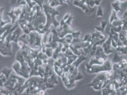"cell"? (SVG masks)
<instances>
[{
    "label": "cell",
    "mask_w": 127,
    "mask_h": 95,
    "mask_svg": "<svg viewBox=\"0 0 127 95\" xmlns=\"http://www.w3.org/2000/svg\"><path fill=\"white\" fill-rule=\"evenodd\" d=\"M43 10L46 17V23L45 29L46 31H49L50 27L53 25L55 28H57L60 25V22L57 21L56 17L60 14V12L55 8L50 7L48 3H44L43 5Z\"/></svg>",
    "instance_id": "6da1fadb"
},
{
    "label": "cell",
    "mask_w": 127,
    "mask_h": 95,
    "mask_svg": "<svg viewBox=\"0 0 127 95\" xmlns=\"http://www.w3.org/2000/svg\"><path fill=\"white\" fill-rule=\"evenodd\" d=\"M112 65L111 61L108 59L102 65L90 66L88 64H85L86 71L89 74H98L111 71L112 70Z\"/></svg>",
    "instance_id": "7a4b0ae2"
},
{
    "label": "cell",
    "mask_w": 127,
    "mask_h": 95,
    "mask_svg": "<svg viewBox=\"0 0 127 95\" xmlns=\"http://www.w3.org/2000/svg\"><path fill=\"white\" fill-rule=\"evenodd\" d=\"M29 36L28 45L32 48L36 49V48H38L39 49L41 50L43 35L39 34L36 31H34L31 32Z\"/></svg>",
    "instance_id": "3957f363"
},
{
    "label": "cell",
    "mask_w": 127,
    "mask_h": 95,
    "mask_svg": "<svg viewBox=\"0 0 127 95\" xmlns=\"http://www.w3.org/2000/svg\"><path fill=\"white\" fill-rule=\"evenodd\" d=\"M23 6H19L18 7H13L10 11L7 13L11 19V23L14 25L16 21L19 20L21 14Z\"/></svg>",
    "instance_id": "277c9868"
},
{
    "label": "cell",
    "mask_w": 127,
    "mask_h": 95,
    "mask_svg": "<svg viewBox=\"0 0 127 95\" xmlns=\"http://www.w3.org/2000/svg\"><path fill=\"white\" fill-rule=\"evenodd\" d=\"M0 54L4 56H10L12 55V48L11 42L7 41L0 43Z\"/></svg>",
    "instance_id": "5b68a950"
},
{
    "label": "cell",
    "mask_w": 127,
    "mask_h": 95,
    "mask_svg": "<svg viewBox=\"0 0 127 95\" xmlns=\"http://www.w3.org/2000/svg\"><path fill=\"white\" fill-rule=\"evenodd\" d=\"M23 33V31L20 27L18 26L13 32L6 37L5 40L11 43L14 42L17 43L20 37Z\"/></svg>",
    "instance_id": "8992f818"
},
{
    "label": "cell",
    "mask_w": 127,
    "mask_h": 95,
    "mask_svg": "<svg viewBox=\"0 0 127 95\" xmlns=\"http://www.w3.org/2000/svg\"><path fill=\"white\" fill-rule=\"evenodd\" d=\"M12 69L14 71L15 74L19 76L22 77L26 79H28L30 78V74L28 73L21 68L20 63L15 60L12 66Z\"/></svg>",
    "instance_id": "52a82bcc"
},
{
    "label": "cell",
    "mask_w": 127,
    "mask_h": 95,
    "mask_svg": "<svg viewBox=\"0 0 127 95\" xmlns=\"http://www.w3.org/2000/svg\"><path fill=\"white\" fill-rule=\"evenodd\" d=\"M108 59V56L105 55L102 56H94L90 58V60L88 65L90 66L102 65Z\"/></svg>",
    "instance_id": "ba28073f"
},
{
    "label": "cell",
    "mask_w": 127,
    "mask_h": 95,
    "mask_svg": "<svg viewBox=\"0 0 127 95\" xmlns=\"http://www.w3.org/2000/svg\"><path fill=\"white\" fill-rule=\"evenodd\" d=\"M111 39L112 38L111 36L109 35V37L106 39V41L101 45V47L103 48L104 52L107 56L113 53L114 51L113 48L111 47Z\"/></svg>",
    "instance_id": "9c48e42d"
},
{
    "label": "cell",
    "mask_w": 127,
    "mask_h": 95,
    "mask_svg": "<svg viewBox=\"0 0 127 95\" xmlns=\"http://www.w3.org/2000/svg\"><path fill=\"white\" fill-rule=\"evenodd\" d=\"M74 5L80 8L85 13L89 12L92 9L89 6L87 5L85 2L82 0H74L73 2Z\"/></svg>",
    "instance_id": "30bf717a"
},
{
    "label": "cell",
    "mask_w": 127,
    "mask_h": 95,
    "mask_svg": "<svg viewBox=\"0 0 127 95\" xmlns=\"http://www.w3.org/2000/svg\"><path fill=\"white\" fill-rule=\"evenodd\" d=\"M87 59H88V57L87 56L81 55L79 56L78 57V58L74 61L73 63L71 64V65L75 69H77L78 67L83 62L85 61V60H87Z\"/></svg>",
    "instance_id": "8fae6325"
},
{
    "label": "cell",
    "mask_w": 127,
    "mask_h": 95,
    "mask_svg": "<svg viewBox=\"0 0 127 95\" xmlns=\"http://www.w3.org/2000/svg\"><path fill=\"white\" fill-rule=\"evenodd\" d=\"M107 24H108V22L106 21H105V20L101 21L100 26H95V29L96 31L100 32L101 33H103L104 32L105 29L106 28Z\"/></svg>",
    "instance_id": "7c38bea8"
},
{
    "label": "cell",
    "mask_w": 127,
    "mask_h": 95,
    "mask_svg": "<svg viewBox=\"0 0 127 95\" xmlns=\"http://www.w3.org/2000/svg\"><path fill=\"white\" fill-rule=\"evenodd\" d=\"M48 4L50 7L56 8L59 5H62L64 4L63 0H50L48 1Z\"/></svg>",
    "instance_id": "4fadbf2b"
},
{
    "label": "cell",
    "mask_w": 127,
    "mask_h": 95,
    "mask_svg": "<svg viewBox=\"0 0 127 95\" xmlns=\"http://www.w3.org/2000/svg\"><path fill=\"white\" fill-rule=\"evenodd\" d=\"M121 3L118 1L116 0L114 2H112L111 3V7L112 9L114 11H115L117 13L119 11H122V12H123L124 11L122 9L121 7V5H120Z\"/></svg>",
    "instance_id": "5bb4252c"
},
{
    "label": "cell",
    "mask_w": 127,
    "mask_h": 95,
    "mask_svg": "<svg viewBox=\"0 0 127 95\" xmlns=\"http://www.w3.org/2000/svg\"><path fill=\"white\" fill-rule=\"evenodd\" d=\"M123 58H124L122 56L119 55L117 53H115L114 54V55L112 58V60L111 61V62L112 64L118 63L121 62V61Z\"/></svg>",
    "instance_id": "9a60e30c"
},
{
    "label": "cell",
    "mask_w": 127,
    "mask_h": 95,
    "mask_svg": "<svg viewBox=\"0 0 127 95\" xmlns=\"http://www.w3.org/2000/svg\"><path fill=\"white\" fill-rule=\"evenodd\" d=\"M53 70L55 73L60 77H61L64 73V69L60 66L54 64L53 67Z\"/></svg>",
    "instance_id": "2e32d148"
},
{
    "label": "cell",
    "mask_w": 127,
    "mask_h": 95,
    "mask_svg": "<svg viewBox=\"0 0 127 95\" xmlns=\"http://www.w3.org/2000/svg\"><path fill=\"white\" fill-rule=\"evenodd\" d=\"M47 82H48V83H51V84H53L55 85L58 84V79L56 77V74L55 73L52 74L50 77H49L48 78L47 80Z\"/></svg>",
    "instance_id": "e0dca14e"
},
{
    "label": "cell",
    "mask_w": 127,
    "mask_h": 95,
    "mask_svg": "<svg viewBox=\"0 0 127 95\" xmlns=\"http://www.w3.org/2000/svg\"><path fill=\"white\" fill-rule=\"evenodd\" d=\"M119 19V18L117 16V13L115 11H114L113 9L111 10V15L109 19V24L110 26H111V23Z\"/></svg>",
    "instance_id": "ac0fdd59"
},
{
    "label": "cell",
    "mask_w": 127,
    "mask_h": 95,
    "mask_svg": "<svg viewBox=\"0 0 127 95\" xmlns=\"http://www.w3.org/2000/svg\"><path fill=\"white\" fill-rule=\"evenodd\" d=\"M12 71H13V69H12L4 68V69L1 70V73L3 74L5 76L6 79H8L10 78Z\"/></svg>",
    "instance_id": "d6986e66"
},
{
    "label": "cell",
    "mask_w": 127,
    "mask_h": 95,
    "mask_svg": "<svg viewBox=\"0 0 127 95\" xmlns=\"http://www.w3.org/2000/svg\"><path fill=\"white\" fill-rule=\"evenodd\" d=\"M13 24H12L11 23H10L9 24H7L4 26L0 28V37L1 36L8 30H9L13 26Z\"/></svg>",
    "instance_id": "ffe728a7"
},
{
    "label": "cell",
    "mask_w": 127,
    "mask_h": 95,
    "mask_svg": "<svg viewBox=\"0 0 127 95\" xmlns=\"http://www.w3.org/2000/svg\"><path fill=\"white\" fill-rule=\"evenodd\" d=\"M106 55L105 53L104 52L103 48L101 46H98L97 47V49L96 51L95 56H102Z\"/></svg>",
    "instance_id": "44dd1931"
},
{
    "label": "cell",
    "mask_w": 127,
    "mask_h": 95,
    "mask_svg": "<svg viewBox=\"0 0 127 95\" xmlns=\"http://www.w3.org/2000/svg\"><path fill=\"white\" fill-rule=\"evenodd\" d=\"M63 38L65 42H66V43L68 44L69 45L71 44V43H72L73 39H74V38H73V36L72 33L67 34Z\"/></svg>",
    "instance_id": "7402d4cb"
},
{
    "label": "cell",
    "mask_w": 127,
    "mask_h": 95,
    "mask_svg": "<svg viewBox=\"0 0 127 95\" xmlns=\"http://www.w3.org/2000/svg\"><path fill=\"white\" fill-rule=\"evenodd\" d=\"M54 51V49L51 48L46 47L45 54L46 55V56L48 58H52L53 56Z\"/></svg>",
    "instance_id": "603a6c76"
},
{
    "label": "cell",
    "mask_w": 127,
    "mask_h": 95,
    "mask_svg": "<svg viewBox=\"0 0 127 95\" xmlns=\"http://www.w3.org/2000/svg\"><path fill=\"white\" fill-rule=\"evenodd\" d=\"M104 15L103 13V10L101 6H98V7L97 8V10L96 13V16L97 17H102Z\"/></svg>",
    "instance_id": "cb8c5ba5"
},
{
    "label": "cell",
    "mask_w": 127,
    "mask_h": 95,
    "mask_svg": "<svg viewBox=\"0 0 127 95\" xmlns=\"http://www.w3.org/2000/svg\"><path fill=\"white\" fill-rule=\"evenodd\" d=\"M122 25H123V20L122 19L121 20V19H119L117 20L113 21L111 23V24L110 27L111 26L116 27L120 26H122Z\"/></svg>",
    "instance_id": "d4e9b609"
},
{
    "label": "cell",
    "mask_w": 127,
    "mask_h": 95,
    "mask_svg": "<svg viewBox=\"0 0 127 95\" xmlns=\"http://www.w3.org/2000/svg\"><path fill=\"white\" fill-rule=\"evenodd\" d=\"M7 79H6L5 76L2 73L0 75V87L2 88L4 87V84L7 81Z\"/></svg>",
    "instance_id": "484cf974"
},
{
    "label": "cell",
    "mask_w": 127,
    "mask_h": 95,
    "mask_svg": "<svg viewBox=\"0 0 127 95\" xmlns=\"http://www.w3.org/2000/svg\"><path fill=\"white\" fill-rule=\"evenodd\" d=\"M83 42H92V35H91V34H85L83 39Z\"/></svg>",
    "instance_id": "4316f807"
},
{
    "label": "cell",
    "mask_w": 127,
    "mask_h": 95,
    "mask_svg": "<svg viewBox=\"0 0 127 95\" xmlns=\"http://www.w3.org/2000/svg\"><path fill=\"white\" fill-rule=\"evenodd\" d=\"M103 82L100 81L98 83H97L95 86L93 87V89L96 90H102V85H103Z\"/></svg>",
    "instance_id": "83f0119b"
},
{
    "label": "cell",
    "mask_w": 127,
    "mask_h": 95,
    "mask_svg": "<svg viewBox=\"0 0 127 95\" xmlns=\"http://www.w3.org/2000/svg\"><path fill=\"white\" fill-rule=\"evenodd\" d=\"M83 78H84V76L82 74V73L81 72L78 71V73L76 75V76H75V77L73 79V80H74V82H77L78 81H79V80H82V79H83Z\"/></svg>",
    "instance_id": "f1b7e54d"
},
{
    "label": "cell",
    "mask_w": 127,
    "mask_h": 95,
    "mask_svg": "<svg viewBox=\"0 0 127 95\" xmlns=\"http://www.w3.org/2000/svg\"><path fill=\"white\" fill-rule=\"evenodd\" d=\"M32 1L35 2L36 4L39 6L41 9H43V5L44 3V0H32Z\"/></svg>",
    "instance_id": "f546056e"
},
{
    "label": "cell",
    "mask_w": 127,
    "mask_h": 95,
    "mask_svg": "<svg viewBox=\"0 0 127 95\" xmlns=\"http://www.w3.org/2000/svg\"><path fill=\"white\" fill-rule=\"evenodd\" d=\"M72 34V35H73L74 38H80V36L81 35V32L80 31H76V32L74 31V32Z\"/></svg>",
    "instance_id": "4dcf8cb0"
},
{
    "label": "cell",
    "mask_w": 127,
    "mask_h": 95,
    "mask_svg": "<svg viewBox=\"0 0 127 95\" xmlns=\"http://www.w3.org/2000/svg\"><path fill=\"white\" fill-rule=\"evenodd\" d=\"M111 47L115 49H116L118 47L117 42L114 40H113L112 39H111Z\"/></svg>",
    "instance_id": "1f68e13d"
},
{
    "label": "cell",
    "mask_w": 127,
    "mask_h": 95,
    "mask_svg": "<svg viewBox=\"0 0 127 95\" xmlns=\"http://www.w3.org/2000/svg\"><path fill=\"white\" fill-rule=\"evenodd\" d=\"M95 6V0H89V6L91 8H93Z\"/></svg>",
    "instance_id": "d6a6232c"
},
{
    "label": "cell",
    "mask_w": 127,
    "mask_h": 95,
    "mask_svg": "<svg viewBox=\"0 0 127 95\" xmlns=\"http://www.w3.org/2000/svg\"><path fill=\"white\" fill-rule=\"evenodd\" d=\"M70 15H71V14H70V13H69V12L66 13L64 15V16L63 18L62 19L64 21H65L68 19V18H69V16H70Z\"/></svg>",
    "instance_id": "836d02e7"
},
{
    "label": "cell",
    "mask_w": 127,
    "mask_h": 95,
    "mask_svg": "<svg viewBox=\"0 0 127 95\" xmlns=\"http://www.w3.org/2000/svg\"><path fill=\"white\" fill-rule=\"evenodd\" d=\"M10 1L11 2V4L12 6V7H14V5H15L17 3V0H10Z\"/></svg>",
    "instance_id": "e575fe53"
},
{
    "label": "cell",
    "mask_w": 127,
    "mask_h": 95,
    "mask_svg": "<svg viewBox=\"0 0 127 95\" xmlns=\"http://www.w3.org/2000/svg\"><path fill=\"white\" fill-rule=\"evenodd\" d=\"M95 6L100 5L101 1H100L99 0H95Z\"/></svg>",
    "instance_id": "d590c367"
},
{
    "label": "cell",
    "mask_w": 127,
    "mask_h": 95,
    "mask_svg": "<svg viewBox=\"0 0 127 95\" xmlns=\"http://www.w3.org/2000/svg\"><path fill=\"white\" fill-rule=\"evenodd\" d=\"M123 19H127V9L126 11H125V12H124L123 15Z\"/></svg>",
    "instance_id": "8d00e7d4"
},
{
    "label": "cell",
    "mask_w": 127,
    "mask_h": 95,
    "mask_svg": "<svg viewBox=\"0 0 127 95\" xmlns=\"http://www.w3.org/2000/svg\"><path fill=\"white\" fill-rule=\"evenodd\" d=\"M64 2H65L67 4H68L69 5L70 4V0H63Z\"/></svg>",
    "instance_id": "74e56055"
},
{
    "label": "cell",
    "mask_w": 127,
    "mask_h": 95,
    "mask_svg": "<svg viewBox=\"0 0 127 95\" xmlns=\"http://www.w3.org/2000/svg\"><path fill=\"white\" fill-rule=\"evenodd\" d=\"M116 0L119 1L120 3L121 2H125L126 1V0Z\"/></svg>",
    "instance_id": "f35d334b"
}]
</instances>
